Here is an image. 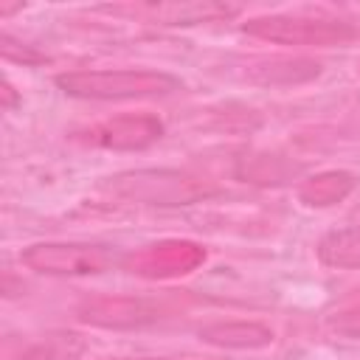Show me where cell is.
<instances>
[{
	"label": "cell",
	"mask_w": 360,
	"mask_h": 360,
	"mask_svg": "<svg viewBox=\"0 0 360 360\" xmlns=\"http://www.w3.org/2000/svg\"><path fill=\"white\" fill-rule=\"evenodd\" d=\"M205 262V248L191 239H160L124 253L121 267L138 278H177L194 273Z\"/></svg>",
	"instance_id": "5"
},
{
	"label": "cell",
	"mask_w": 360,
	"mask_h": 360,
	"mask_svg": "<svg viewBox=\"0 0 360 360\" xmlns=\"http://www.w3.org/2000/svg\"><path fill=\"white\" fill-rule=\"evenodd\" d=\"M104 360H174V357H104Z\"/></svg>",
	"instance_id": "17"
},
{
	"label": "cell",
	"mask_w": 360,
	"mask_h": 360,
	"mask_svg": "<svg viewBox=\"0 0 360 360\" xmlns=\"http://www.w3.org/2000/svg\"><path fill=\"white\" fill-rule=\"evenodd\" d=\"M318 259L329 267L357 270L360 267V225H349L326 233L318 242Z\"/></svg>",
	"instance_id": "14"
},
{
	"label": "cell",
	"mask_w": 360,
	"mask_h": 360,
	"mask_svg": "<svg viewBox=\"0 0 360 360\" xmlns=\"http://www.w3.org/2000/svg\"><path fill=\"white\" fill-rule=\"evenodd\" d=\"M14 101H17V93H14L11 82L6 79V82H3V107H6V110H11V107H14Z\"/></svg>",
	"instance_id": "16"
},
{
	"label": "cell",
	"mask_w": 360,
	"mask_h": 360,
	"mask_svg": "<svg viewBox=\"0 0 360 360\" xmlns=\"http://www.w3.org/2000/svg\"><path fill=\"white\" fill-rule=\"evenodd\" d=\"M84 352V340L73 332H51L37 340H28L6 360H79Z\"/></svg>",
	"instance_id": "12"
},
{
	"label": "cell",
	"mask_w": 360,
	"mask_h": 360,
	"mask_svg": "<svg viewBox=\"0 0 360 360\" xmlns=\"http://www.w3.org/2000/svg\"><path fill=\"white\" fill-rule=\"evenodd\" d=\"M197 335L217 349H264L273 343V329L259 321H214L200 326Z\"/></svg>",
	"instance_id": "9"
},
{
	"label": "cell",
	"mask_w": 360,
	"mask_h": 360,
	"mask_svg": "<svg viewBox=\"0 0 360 360\" xmlns=\"http://www.w3.org/2000/svg\"><path fill=\"white\" fill-rule=\"evenodd\" d=\"M245 34L276 42V45H295V48H332V45H346L357 37V28L343 20H329V17H295V14H267V17H253L245 25Z\"/></svg>",
	"instance_id": "3"
},
{
	"label": "cell",
	"mask_w": 360,
	"mask_h": 360,
	"mask_svg": "<svg viewBox=\"0 0 360 360\" xmlns=\"http://www.w3.org/2000/svg\"><path fill=\"white\" fill-rule=\"evenodd\" d=\"M239 177L259 183V186H281L287 180H292L298 174V163L281 158V155H267V152H256L239 160Z\"/></svg>",
	"instance_id": "13"
},
{
	"label": "cell",
	"mask_w": 360,
	"mask_h": 360,
	"mask_svg": "<svg viewBox=\"0 0 360 360\" xmlns=\"http://www.w3.org/2000/svg\"><path fill=\"white\" fill-rule=\"evenodd\" d=\"M79 143L98 146V149H115V152H138L163 138V124L158 115L149 112H129L115 115L107 121H98L82 132L73 135Z\"/></svg>",
	"instance_id": "7"
},
{
	"label": "cell",
	"mask_w": 360,
	"mask_h": 360,
	"mask_svg": "<svg viewBox=\"0 0 360 360\" xmlns=\"http://www.w3.org/2000/svg\"><path fill=\"white\" fill-rule=\"evenodd\" d=\"M56 87L73 98L121 101V98H155L180 90V79L163 70L146 68H101V70H68L56 76Z\"/></svg>",
	"instance_id": "1"
},
{
	"label": "cell",
	"mask_w": 360,
	"mask_h": 360,
	"mask_svg": "<svg viewBox=\"0 0 360 360\" xmlns=\"http://www.w3.org/2000/svg\"><path fill=\"white\" fill-rule=\"evenodd\" d=\"M332 329H335L338 335H343V338L360 340V301H357L354 307L338 312V315L332 318Z\"/></svg>",
	"instance_id": "15"
},
{
	"label": "cell",
	"mask_w": 360,
	"mask_h": 360,
	"mask_svg": "<svg viewBox=\"0 0 360 360\" xmlns=\"http://www.w3.org/2000/svg\"><path fill=\"white\" fill-rule=\"evenodd\" d=\"M20 262L42 276H98L124 262V253L110 245L90 242H37L20 253Z\"/></svg>",
	"instance_id": "4"
},
{
	"label": "cell",
	"mask_w": 360,
	"mask_h": 360,
	"mask_svg": "<svg viewBox=\"0 0 360 360\" xmlns=\"http://www.w3.org/2000/svg\"><path fill=\"white\" fill-rule=\"evenodd\" d=\"M107 188L129 202L138 205H158V208H177L208 200L217 186L200 174L183 169H132L110 177Z\"/></svg>",
	"instance_id": "2"
},
{
	"label": "cell",
	"mask_w": 360,
	"mask_h": 360,
	"mask_svg": "<svg viewBox=\"0 0 360 360\" xmlns=\"http://www.w3.org/2000/svg\"><path fill=\"white\" fill-rule=\"evenodd\" d=\"M354 186H357V180L352 172H343V169L318 172L298 183V200L309 208H326V205L343 202L354 191Z\"/></svg>",
	"instance_id": "10"
},
{
	"label": "cell",
	"mask_w": 360,
	"mask_h": 360,
	"mask_svg": "<svg viewBox=\"0 0 360 360\" xmlns=\"http://www.w3.org/2000/svg\"><path fill=\"white\" fill-rule=\"evenodd\" d=\"M321 62L312 56H250L239 62V79L250 84H301L321 73Z\"/></svg>",
	"instance_id": "8"
},
{
	"label": "cell",
	"mask_w": 360,
	"mask_h": 360,
	"mask_svg": "<svg viewBox=\"0 0 360 360\" xmlns=\"http://www.w3.org/2000/svg\"><path fill=\"white\" fill-rule=\"evenodd\" d=\"M169 307L143 295H87L76 307L82 323L98 329H143L163 321Z\"/></svg>",
	"instance_id": "6"
},
{
	"label": "cell",
	"mask_w": 360,
	"mask_h": 360,
	"mask_svg": "<svg viewBox=\"0 0 360 360\" xmlns=\"http://www.w3.org/2000/svg\"><path fill=\"white\" fill-rule=\"evenodd\" d=\"M141 14H149L152 22L160 25H194V22H214L222 17H231L233 8L219 3H158L138 8Z\"/></svg>",
	"instance_id": "11"
}]
</instances>
